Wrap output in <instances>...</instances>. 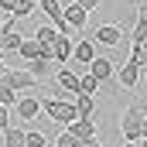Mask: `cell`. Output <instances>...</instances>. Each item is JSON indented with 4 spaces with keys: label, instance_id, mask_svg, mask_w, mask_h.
Listing matches in <instances>:
<instances>
[{
    "label": "cell",
    "instance_id": "obj_1",
    "mask_svg": "<svg viewBox=\"0 0 147 147\" xmlns=\"http://www.w3.org/2000/svg\"><path fill=\"white\" fill-rule=\"evenodd\" d=\"M41 113L48 116V120H55V123H72L79 120V113H75V103L69 96H55V99H41Z\"/></svg>",
    "mask_w": 147,
    "mask_h": 147
},
{
    "label": "cell",
    "instance_id": "obj_2",
    "mask_svg": "<svg viewBox=\"0 0 147 147\" xmlns=\"http://www.w3.org/2000/svg\"><path fill=\"white\" fill-rule=\"evenodd\" d=\"M140 123H144V110L137 106V103H130L123 116H120V134H123V140H140Z\"/></svg>",
    "mask_w": 147,
    "mask_h": 147
},
{
    "label": "cell",
    "instance_id": "obj_3",
    "mask_svg": "<svg viewBox=\"0 0 147 147\" xmlns=\"http://www.w3.org/2000/svg\"><path fill=\"white\" fill-rule=\"evenodd\" d=\"M0 82H3V86H10L14 92H31V89H38V79L28 72V69H3Z\"/></svg>",
    "mask_w": 147,
    "mask_h": 147
},
{
    "label": "cell",
    "instance_id": "obj_4",
    "mask_svg": "<svg viewBox=\"0 0 147 147\" xmlns=\"http://www.w3.org/2000/svg\"><path fill=\"white\" fill-rule=\"evenodd\" d=\"M38 10L48 17V24H55L62 34H69V24H65V14H62V3L58 0H38Z\"/></svg>",
    "mask_w": 147,
    "mask_h": 147
},
{
    "label": "cell",
    "instance_id": "obj_5",
    "mask_svg": "<svg viewBox=\"0 0 147 147\" xmlns=\"http://www.w3.org/2000/svg\"><path fill=\"white\" fill-rule=\"evenodd\" d=\"M140 75H144V69L130 58V62H123V65H116V82L123 86V89H134L137 82H140Z\"/></svg>",
    "mask_w": 147,
    "mask_h": 147
},
{
    "label": "cell",
    "instance_id": "obj_6",
    "mask_svg": "<svg viewBox=\"0 0 147 147\" xmlns=\"http://www.w3.org/2000/svg\"><path fill=\"white\" fill-rule=\"evenodd\" d=\"M14 113H17V120H34L41 113V96H17Z\"/></svg>",
    "mask_w": 147,
    "mask_h": 147
},
{
    "label": "cell",
    "instance_id": "obj_7",
    "mask_svg": "<svg viewBox=\"0 0 147 147\" xmlns=\"http://www.w3.org/2000/svg\"><path fill=\"white\" fill-rule=\"evenodd\" d=\"M96 45H103V48H116L120 41H123V31L116 28V24H99L96 28V34H92Z\"/></svg>",
    "mask_w": 147,
    "mask_h": 147
},
{
    "label": "cell",
    "instance_id": "obj_8",
    "mask_svg": "<svg viewBox=\"0 0 147 147\" xmlns=\"http://www.w3.org/2000/svg\"><path fill=\"white\" fill-rule=\"evenodd\" d=\"M89 72L96 75L99 82H110V79H116V62H110L106 55H96V58L89 62Z\"/></svg>",
    "mask_w": 147,
    "mask_h": 147
},
{
    "label": "cell",
    "instance_id": "obj_9",
    "mask_svg": "<svg viewBox=\"0 0 147 147\" xmlns=\"http://www.w3.org/2000/svg\"><path fill=\"white\" fill-rule=\"evenodd\" d=\"M62 14H65V24H69V28H75V31H82V28H86V21H89V10H82L75 0L62 7Z\"/></svg>",
    "mask_w": 147,
    "mask_h": 147
},
{
    "label": "cell",
    "instance_id": "obj_10",
    "mask_svg": "<svg viewBox=\"0 0 147 147\" xmlns=\"http://www.w3.org/2000/svg\"><path fill=\"white\" fill-rule=\"evenodd\" d=\"M55 79H58V89H62L69 99L79 92V72H72V69H58V72H55Z\"/></svg>",
    "mask_w": 147,
    "mask_h": 147
},
{
    "label": "cell",
    "instance_id": "obj_11",
    "mask_svg": "<svg viewBox=\"0 0 147 147\" xmlns=\"http://www.w3.org/2000/svg\"><path fill=\"white\" fill-rule=\"evenodd\" d=\"M72 58L79 62V65H89V62L96 58V41H92V38H82V41H75Z\"/></svg>",
    "mask_w": 147,
    "mask_h": 147
},
{
    "label": "cell",
    "instance_id": "obj_12",
    "mask_svg": "<svg viewBox=\"0 0 147 147\" xmlns=\"http://www.w3.org/2000/svg\"><path fill=\"white\" fill-rule=\"evenodd\" d=\"M72 103H75V113H79V116H86V120H96V96L75 92V96H72Z\"/></svg>",
    "mask_w": 147,
    "mask_h": 147
},
{
    "label": "cell",
    "instance_id": "obj_13",
    "mask_svg": "<svg viewBox=\"0 0 147 147\" xmlns=\"http://www.w3.org/2000/svg\"><path fill=\"white\" fill-rule=\"evenodd\" d=\"M69 130L75 134V140H89V137H96V120H86V116H79L69 123Z\"/></svg>",
    "mask_w": 147,
    "mask_h": 147
},
{
    "label": "cell",
    "instance_id": "obj_14",
    "mask_svg": "<svg viewBox=\"0 0 147 147\" xmlns=\"http://www.w3.org/2000/svg\"><path fill=\"white\" fill-rule=\"evenodd\" d=\"M51 48H55V62H62V65H65V62H69V58H72V38L69 34H58L55 38V41H51Z\"/></svg>",
    "mask_w": 147,
    "mask_h": 147
},
{
    "label": "cell",
    "instance_id": "obj_15",
    "mask_svg": "<svg viewBox=\"0 0 147 147\" xmlns=\"http://www.w3.org/2000/svg\"><path fill=\"white\" fill-rule=\"evenodd\" d=\"M24 65H28V72L34 75L38 82H41V79H48V75H51V62H48V58H31V62H24Z\"/></svg>",
    "mask_w": 147,
    "mask_h": 147
},
{
    "label": "cell",
    "instance_id": "obj_16",
    "mask_svg": "<svg viewBox=\"0 0 147 147\" xmlns=\"http://www.w3.org/2000/svg\"><path fill=\"white\" fill-rule=\"evenodd\" d=\"M99 86H103V82H99L92 72L79 75V92H86V96H96V92H99Z\"/></svg>",
    "mask_w": 147,
    "mask_h": 147
},
{
    "label": "cell",
    "instance_id": "obj_17",
    "mask_svg": "<svg viewBox=\"0 0 147 147\" xmlns=\"http://www.w3.org/2000/svg\"><path fill=\"white\" fill-rule=\"evenodd\" d=\"M34 10H38V0H17V7L10 10V17H14V21H24V17H31Z\"/></svg>",
    "mask_w": 147,
    "mask_h": 147
},
{
    "label": "cell",
    "instance_id": "obj_18",
    "mask_svg": "<svg viewBox=\"0 0 147 147\" xmlns=\"http://www.w3.org/2000/svg\"><path fill=\"white\" fill-rule=\"evenodd\" d=\"M24 134L28 130H21V127H7L3 130V147H24Z\"/></svg>",
    "mask_w": 147,
    "mask_h": 147
},
{
    "label": "cell",
    "instance_id": "obj_19",
    "mask_svg": "<svg viewBox=\"0 0 147 147\" xmlns=\"http://www.w3.org/2000/svg\"><path fill=\"white\" fill-rule=\"evenodd\" d=\"M58 34H62V31H58L55 24H41V28H38L31 38H34V41H41V45H51V41H55Z\"/></svg>",
    "mask_w": 147,
    "mask_h": 147
},
{
    "label": "cell",
    "instance_id": "obj_20",
    "mask_svg": "<svg viewBox=\"0 0 147 147\" xmlns=\"http://www.w3.org/2000/svg\"><path fill=\"white\" fill-rule=\"evenodd\" d=\"M17 55H21L24 62L38 58V41H34V38H24V41H21V48H17Z\"/></svg>",
    "mask_w": 147,
    "mask_h": 147
},
{
    "label": "cell",
    "instance_id": "obj_21",
    "mask_svg": "<svg viewBox=\"0 0 147 147\" xmlns=\"http://www.w3.org/2000/svg\"><path fill=\"white\" fill-rule=\"evenodd\" d=\"M24 147H48V137L41 130H28L24 134Z\"/></svg>",
    "mask_w": 147,
    "mask_h": 147
},
{
    "label": "cell",
    "instance_id": "obj_22",
    "mask_svg": "<svg viewBox=\"0 0 147 147\" xmlns=\"http://www.w3.org/2000/svg\"><path fill=\"white\" fill-rule=\"evenodd\" d=\"M51 147H79V140H75V134H72V130L65 127V130L55 137V144H51Z\"/></svg>",
    "mask_w": 147,
    "mask_h": 147
},
{
    "label": "cell",
    "instance_id": "obj_23",
    "mask_svg": "<svg viewBox=\"0 0 147 147\" xmlns=\"http://www.w3.org/2000/svg\"><path fill=\"white\" fill-rule=\"evenodd\" d=\"M14 103H17V92H14L10 86L0 82V106H14Z\"/></svg>",
    "mask_w": 147,
    "mask_h": 147
},
{
    "label": "cell",
    "instance_id": "obj_24",
    "mask_svg": "<svg viewBox=\"0 0 147 147\" xmlns=\"http://www.w3.org/2000/svg\"><path fill=\"white\" fill-rule=\"evenodd\" d=\"M10 127V106H0V130Z\"/></svg>",
    "mask_w": 147,
    "mask_h": 147
},
{
    "label": "cell",
    "instance_id": "obj_25",
    "mask_svg": "<svg viewBox=\"0 0 147 147\" xmlns=\"http://www.w3.org/2000/svg\"><path fill=\"white\" fill-rule=\"evenodd\" d=\"M75 3H79L82 10H96V7H99V0H75Z\"/></svg>",
    "mask_w": 147,
    "mask_h": 147
},
{
    "label": "cell",
    "instance_id": "obj_26",
    "mask_svg": "<svg viewBox=\"0 0 147 147\" xmlns=\"http://www.w3.org/2000/svg\"><path fill=\"white\" fill-rule=\"evenodd\" d=\"M79 147H103V144H99V137H89V140H79Z\"/></svg>",
    "mask_w": 147,
    "mask_h": 147
},
{
    "label": "cell",
    "instance_id": "obj_27",
    "mask_svg": "<svg viewBox=\"0 0 147 147\" xmlns=\"http://www.w3.org/2000/svg\"><path fill=\"white\" fill-rule=\"evenodd\" d=\"M137 21H144V24H147V3H140V7H137Z\"/></svg>",
    "mask_w": 147,
    "mask_h": 147
},
{
    "label": "cell",
    "instance_id": "obj_28",
    "mask_svg": "<svg viewBox=\"0 0 147 147\" xmlns=\"http://www.w3.org/2000/svg\"><path fill=\"white\" fill-rule=\"evenodd\" d=\"M140 140H147V113H144V123H140Z\"/></svg>",
    "mask_w": 147,
    "mask_h": 147
},
{
    "label": "cell",
    "instance_id": "obj_29",
    "mask_svg": "<svg viewBox=\"0 0 147 147\" xmlns=\"http://www.w3.org/2000/svg\"><path fill=\"white\" fill-rule=\"evenodd\" d=\"M123 147H140V140H123Z\"/></svg>",
    "mask_w": 147,
    "mask_h": 147
},
{
    "label": "cell",
    "instance_id": "obj_30",
    "mask_svg": "<svg viewBox=\"0 0 147 147\" xmlns=\"http://www.w3.org/2000/svg\"><path fill=\"white\" fill-rule=\"evenodd\" d=\"M0 51H3V31H0Z\"/></svg>",
    "mask_w": 147,
    "mask_h": 147
},
{
    "label": "cell",
    "instance_id": "obj_31",
    "mask_svg": "<svg viewBox=\"0 0 147 147\" xmlns=\"http://www.w3.org/2000/svg\"><path fill=\"white\" fill-rule=\"evenodd\" d=\"M0 24H3V17H0Z\"/></svg>",
    "mask_w": 147,
    "mask_h": 147
},
{
    "label": "cell",
    "instance_id": "obj_32",
    "mask_svg": "<svg viewBox=\"0 0 147 147\" xmlns=\"http://www.w3.org/2000/svg\"><path fill=\"white\" fill-rule=\"evenodd\" d=\"M0 134H3V130H0Z\"/></svg>",
    "mask_w": 147,
    "mask_h": 147
}]
</instances>
